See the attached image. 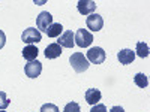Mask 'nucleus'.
<instances>
[{
    "mask_svg": "<svg viewBox=\"0 0 150 112\" xmlns=\"http://www.w3.org/2000/svg\"><path fill=\"white\" fill-rule=\"evenodd\" d=\"M69 63L77 73H83L89 69V61H87L83 52H74L69 58Z\"/></svg>",
    "mask_w": 150,
    "mask_h": 112,
    "instance_id": "obj_1",
    "label": "nucleus"
},
{
    "mask_svg": "<svg viewBox=\"0 0 150 112\" xmlns=\"http://www.w3.org/2000/svg\"><path fill=\"white\" fill-rule=\"evenodd\" d=\"M105 57H107V54H105V51L102 48H99V46H93V48H90L89 51H87V61L89 63H93V64H102L104 61H105Z\"/></svg>",
    "mask_w": 150,
    "mask_h": 112,
    "instance_id": "obj_2",
    "label": "nucleus"
},
{
    "mask_svg": "<svg viewBox=\"0 0 150 112\" xmlns=\"http://www.w3.org/2000/svg\"><path fill=\"white\" fill-rule=\"evenodd\" d=\"M21 41L27 45H33V43H38L42 41V34L38 29H33V27H29L23 32L21 34Z\"/></svg>",
    "mask_w": 150,
    "mask_h": 112,
    "instance_id": "obj_3",
    "label": "nucleus"
},
{
    "mask_svg": "<svg viewBox=\"0 0 150 112\" xmlns=\"http://www.w3.org/2000/svg\"><path fill=\"white\" fill-rule=\"evenodd\" d=\"M75 43H77L80 48H87L90 46V43L93 42V34L90 32H87L86 29H80L75 33Z\"/></svg>",
    "mask_w": 150,
    "mask_h": 112,
    "instance_id": "obj_4",
    "label": "nucleus"
},
{
    "mask_svg": "<svg viewBox=\"0 0 150 112\" xmlns=\"http://www.w3.org/2000/svg\"><path fill=\"white\" fill-rule=\"evenodd\" d=\"M42 72V63L38 60L29 61V63L24 66V73L27 75L29 78H38Z\"/></svg>",
    "mask_w": 150,
    "mask_h": 112,
    "instance_id": "obj_5",
    "label": "nucleus"
},
{
    "mask_svg": "<svg viewBox=\"0 0 150 112\" xmlns=\"http://www.w3.org/2000/svg\"><path fill=\"white\" fill-rule=\"evenodd\" d=\"M51 24H53V17L50 12H41L39 17L36 18V26L39 32H47Z\"/></svg>",
    "mask_w": 150,
    "mask_h": 112,
    "instance_id": "obj_6",
    "label": "nucleus"
},
{
    "mask_svg": "<svg viewBox=\"0 0 150 112\" xmlns=\"http://www.w3.org/2000/svg\"><path fill=\"white\" fill-rule=\"evenodd\" d=\"M86 24H87V29H90L92 32H99L102 27H104V20L101 15L98 14H92L87 17L86 20Z\"/></svg>",
    "mask_w": 150,
    "mask_h": 112,
    "instance_id": "obj_7",
    "label": "nucleus"
},
{
    "mask_svg": "<svg viewBox=\"0 0 150 112\" xmlns=\"http://www.w3.org/2000/svg\"><path fill=\"white\" fill-rule=\"evenodd\" d=\"M75 33L72 30H66L65 33H62L59 36V41H57V45H60L62 48H72L75 45Z\"/></svg>",
    "mask_w": 150,
    "mask_h": 112,
    "instance_id": "obj_8",
    "label": "nucleus"
},
{
    "mask_svg": "<svg viewBox=\"0 0 150 112\" xmlns=\"http://www.w3.org/2000/svg\"><path fill=\"white\" fill-rule=\"evenodd\" d=\"M77 8L81 15H92L96 9V3L93 0H80Z\"/></svg>",
    "mask_w": 150,
    "mask_h": 112,
    "instance_id": "obj_9",
    "label": "nucleus"
},
{
    "mask_svg": "<svg viewBox=\"0 0 150 112\" xmlns=\"http://www.w3.org/2000/svg\"><path fill=\"white\" fill-rule=\"evenodd\" d=\"M117 58L120 61V64H131L135 60V52L132 49H120L117 52Z\"/></svg>",
    "mask_w": 150,
    "mask_h": 112,
    "instance_id": "obj_10",
    "label": "nucleus"
},
{
    "mask_svg": "<svg viewBox=\"0 0 150 112\" xmlns=\"http://www.w3.org/2000/svg\"><path fill=\"white\" fill-rule=\"evenodd\" d=\"M62 55V46L57 45V43H50L47 48H45V57L48 60H53V58H57Z\"/></svg>",
    "mask_w": 150,
    "mask_h": 112,
    "instance_id": "obj_11",
    "label": "nucleus"
},
{
    "mask_svg": "<svg viewBox=\"0 0 150 112\" xmlns=\"http://www.w3.org/2000/svg\"><path fill=\"white\" fill-rule=\"evenodd\" d=\"M101 97H102L101 91L96 90V88H89V90L86 91V102L89 103V105H96V103H99Z\"/></svg>",
    "mask_w": 150,
    "mask_h": 112,
    "instance_id": "obj_12",
    "label": "nucleus"
},
{
    "mask_svg": "<svg viewBox=\"0 0 150 112\" xmlns=\"http://www.w3.org/2000/svg\"><path fill=\"white\" fill-rule=\"evenodd\" d=\"M38 54H39V51H38V48L35 45H27L26 48L23 49V57L26 58L27 61H33L36 60Z\"/></svg>",
    "mask_w": 150,
    "mask_h": 112,
    "instance_id": "obj_13",
    "label": "nucleus"
},
{
    "mask_svg": "<svg viewBox=\"0 0 150 112\" xmlns=\"http://www.w3.org/2000/svg\"><path fill=\"white\" fill-rule=\"evenodd\" d=\"M62 32H63V26H62L60 22H53L45 33H47L48 37H59L62 34Z\"/></svg>",
    "mask_w": 150,
    "mask_h": 112,
    "instance_id": "obj_14",
    "label": "nucleus"
},
{
    "mask_svg": "<svg viewBox=\"0 0 150 112\" xmlns=\"http://www.w3.org/2000/svg\"><path fill=\"white\" fill-rule=\"evenodd\" d=\"M134 52H137L135 55H138L141 58L149 57V45L144 43V42H138V43H137V49H135Z\"/></svg>",
    "mask_w": 150,
    "mask_h": 112,
    "instance_id": "obj_15",
    "label": "nucleus"
},
{
    "mask_svg": "<svg viewBox=\"0 0 150 112\" xmlns=\"http://www.w3.org/2000/svg\"><path fill=\"white\" fill-rule=\"evenodd\" d=\"M134 82L140 87V88H146V87L149 85V79L144 73H137L134 76Z\"/></svg>",
    "mask_w": 150,
    "mask_h": 112,
    "instance_id": "obj_16",
    "label": "nucleus"
},
{
    "mask_svg": "<svg viewBox=\"0 0 150 112\" xmlns=\"http://www.w3.org/2000/svg\"><path fill=\"white\" fill-rule=\"evenodd\" d=\"M63 112H81V109H80V105L77 102H69V103H66Z\"/></svg>",
    "mask_w": 150,
    "mask_h": 112,
    "instance_id": "obj_17",
    "label": "nucleus"
},
{
    "mask_svg": "<svg viewBox=\"0 0 150 112\" xmlns=\"http://www.w3.org/2000/svg\"><path fill=\"white\" fill-rule=\"evenodd\" d=\"M9 105H11V102H9L8 96H6L3 91H0V109H3V111H5Z\"/></svg>",
    "mask_w": 150,
    "mask_h": 112,
    "instance_id": "obj_18",
    "label": "nucleus"
},
{
    "mask_svg": "<svg viewBox=\"0 0 150 112\" xmlns=\"http://www.w3.org/2000/svg\"><path fill=\"white\" fill-rule=\"evenodd\" d=\"M41 112H59V108L53 103H45V105H42Z\"/></svg>",
    "mask_w": 150,
    "mask_h": 112,
    "instance_id": "obj_19",
    "label": "nucleus"
},
{
    "mask_svg": "<svg viewBox=\"0 0 150 112\" xmlns=\"http://www.w3.org/2000/svg\"><path fill=\"white\" fill-rule=\"evenodd\" d=\"M90 112H107V108L102 103H96V105H93V108L90 109Z\"/></svg>",
    "mask_w": 150,
    "mask_h": 112,
    "instance_id": "obj_20",
    "label": "nucleus"
},
{
    "mask_svg": "<svg viewBox=\"0 0 150 112\" xmlns=\"http://www.w3.org/2000/svg\"><path fill=\"white\" fill-rule=\"evenodd\" d=\"M5 43H6V34L0 30V49L5 46Z\"/></svg>",
    "mask_w": 150,
    "mask_h": 112,
    "instance_id": "obj_21",
    "label": "nucleus"
},
{
    "mask_svg": "<svg viewBox=\"0 0 150 112\" xmlns=\"http://www.w3.org/2000/svg\"><path fill=\"white\" fill-rule=\"evenodd\" d=\"M110 112H125V109H123L122 106H112Z\"/></svg>",
    "mask_w": 150,
    "mask_h": 112,
    "instance_id": "obj_22",
    "label": "nucleus"
},
{
    "mask_svg": "<svg viewBox=\"0 0 150 112\" xmlns=\"http://www.w3.org/2000/svg\"><path fill=\"white\" fill-rule=\"evenodd\" d=\"M0 112H5V111H3V109H0Z\"/></svg>",
    "mask_w": 150,
    "mask_h": 112,
    "instance_id": "obj_23",
    "label": "nucleus"
}]
</instances>
